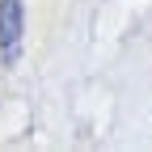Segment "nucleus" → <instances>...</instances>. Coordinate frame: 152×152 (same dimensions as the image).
I'll return each mask as SVG.
<instances>
[{"label": "nucleus", "instance_id": "f257e3e1", "mask_svg": "<svg viewBox=\"0 0 152 152\" xmlns=\"http://www.w3.org/2000/svg\"><path fill=\"white\" fill-rule=\"evenodd\" d=\"M21 30H26L21 0H0V47H4V55H9V59H17V47H21Z\"/></svg>", "mask_w": 152, "mask_h": 152}]
</instances>
